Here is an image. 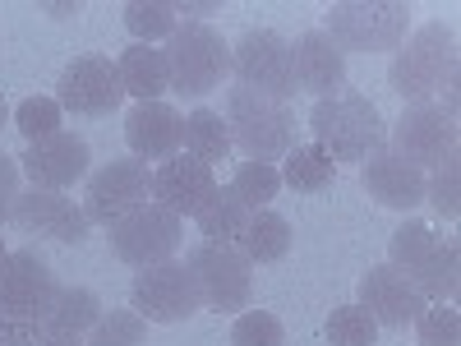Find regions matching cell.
<instances>
[{"label": "cell", "instance_id": "33", "mask_svg": "<svg viewBox=\"0 0 461 346\" xmlns=\"http://www.w3.org/2000/svg\"><path fill=\"white\" fill-rule=\"evenodd\" d=\"M378 323L365 305H337L332 319H328V341L332 346H374Z\"/></svg>", "mask_w": 461, "mask_h": 346}, {"label": "cell", "instance_id": "10", "mask_svg": "<svg viewBox=\"0 0 461 346\" xmlns=\"http://www.w3.org/2000/svg\"><path fill=\"white\" fill-rule=\"evenodd\" d=\"M130 310H139L143 323H185V319H194L203 310L194 273H189L180 259L158 263V268H139L134 287H130Z\"/></svg>", "mask_w": 461, "mask_h": 346}, {"label": "cell", "instance_id": "23", "mask_svg": "<svg viewBox=\"0 0 461 346\" xmlns=\"http://www.w3.org/2000/svg\"><path fill=\"white\" fill-rule=\"evenodd\" d=\"M406 282L425 296V305H452L456 300V287H461V250L456 241H443L420 259L415 273H406Z\"/></svg>", "mask_w": 461, "mask_h": 346}, {"label": "cell", "instance_id": "19", "mask_svg": "<svg viewBox=\"0 0 461 346\" xmlns=\"http://www.w3.org/2000/svg\"><path fill=\"white\" fill-rule=\"evenodd\" d=\"M360 185L374 204L393 208V213H415L425 204V171L411 167L406 158H397L388 148L374 152L369 162H360Z\"/></svg>", "mask_w": 461, "mask_h": 346}, {"label": "cell", "instance_id": "28", "mask_svg": "<svg viewBox=\"0 0 461 346\" xmlns=\"http://www.w3.org/2000/svg\"><path fill=\"white\" fill-rule=\"evenodd\" d=\"M226 189H230V195H236L249 213L273 208V199L282 195V171H277V167H267V162H240Z\"/></svg>", "mask_w": 461, "mask_h": 346}, {"label": "cell", "instance_id": "27", "mask_svg": "<svg viewBox=\"0 0 461 346\" xmlns=\"http://www.w3.org/2000/svg\"><path fill=\"white\" fill-rule=\"evenodd\" d=\"M194 222H199V231H203V241H212V245H236L240 231H245V222H249V208L230 195L226 185H217V195L208 199V208H203Z\"/></svg>", "mask_w": 461, "mask_h": 346}, {"label": "cell", "instance_id": "32", "mask_svg": "<svg viewBox=\"0 0 461 346\" xmlns=\"http://www.w3.org/2000/svg\"><path fill=\"white\" fill-rule=\"evenodd\" d=\"M60 125H65V111H60L56 97H23V102L14 106V130H19L28 143L60 134Z\"/></svg>", "mask_w": 461, "mask_h": 346}, {"label": "cell", "instance_id": "15", "mask_svg": "<svg viewBox=\"0 0 461 346\" xmlns=\"http://www.w3.org/2000/svg\"><path fill=\"white\" fill-rule=\"evenodd\" d=\"M10 222L23 236H47V241H60V245H84L88 231H93L84 204H74L69 195H56V189H19Z\"/></svg>", "mask_w": 461, "mask_h": 346}, {"label": "cell", "instance_id": "41", "mask_svg": "<svg viewBox=\"0 0 461 346\" xmlns=\"http://www.w3.org/2000/svg\"><path fill=\"white\" fill-rule=\"evenodd\" d=\"M5 254H10V250H5V241H0V263H5Z\"/></svg>", "mask_w": 461, "mask_h": 346}, {"label": "cell", "instance_id": "18", "mask_svg": "<svg viewBox=\"0 0 461 346\" xmlns=\"http://www.w3.org/2000/svg\"><path fill=\"white\" fill-rule=\"evenodd\" d=\"M356 305H365L378 328H406V323L420 319V310H425V296H420L406 282V273H397L393 263H374L360 278V300Z\"/></svg>", "mask_w": 461, "mask_h": 346}, {"label": "cell", "instance_id": "38", "mask_svg": "<svg viewBox=\"0 0 461 346\" xmlns=\"http://www.w3.org/2000/svg\"><path fill=\"white\" fill-rule=\"evenodd\" d=\"M0 346H37V337H32V328H23V323L0 319Z\"/></svg>", "mask_w": 461, "mask_h": 346}, {"label": "cell", "instance_id": "29", "mask_svg": "<svg viewBox=\"0 0 461 346\" xmlns=\"http://www.w3.org/2000/svg\"><path fill=\"white\" fill-rule=\"evenodd\" d=\"M121 14H125V28L134 32V42H143V47H152L158 37L167 42V37L176 32V23H180L171 0H130Z\"/></svg>", "mask_w": 461, "mask_h": 346}, {"label": "cell", "instance_id": "6", "mask_svg": "<svg viewBox=\"0 0 461 346\" xmlns=\"http://www.w3.org/2000/svg\"><path fill=\"white\" fill-rule=\"evenodd\" d=\"M388 152H397V158H406L420 171H438L443 162H456L461 158L456 111H447L443 102H415V106H406L393 121Z\"/></svg>", "mask_w": 461, "mask_h": 346}, {"label": "cell", "instance_id": "25", "mask_svg": "<svg viewBox=\"0 0 461 346\" xmlns=\"http://www.w3.org/2000/svg\"><path fill=\"white\" fill-rule=\"evenodd\" d=\"M230 130H226V121H221V111H212V106H194L185 115V148L180 152H189L194 162H203V167H212V162H226L230 158Z\"/></svg>", "mask_w": 461, "mask_h": 346}, {"label": "cell", "instance_id": "31", "mask_svg": "<svg viewBox=\"0 0 461 346\" xmlns=\"http://www.w3.org/2000/svg\"><path fill=\"white\" fill-rule=\"evenodd\" d=\"M143 332H148V323L139 310H102V319L93 323L84 346H143Z\"/></svg>", "mask_w": 461, "mask_h": 346}, {"label": "cell", "instance_id": "5", "mask_svg": "<svg viewBox=\"0 0 461 346\" xmlns=\"http://www.w3.org/2000/svg\"><path fill=\"white\" fill-rule=\"evenodd\" d=\"M167 69H171V93L199 102L208 93H217L230 79V47L212 23H176V32L167 37Z\"/></svg>", "mask_w": 461, "mask_h": 346}, {"label": "cell", "instance_id": "37", "mask_svg": "<svg viewBox=\"0 0 461 346\" xmlns=\"http://www.w3.org/2000/svg\"><path fill=\"white\" fill-rule=\"evenodd\" d=\"M19 158H10V152H0V222H10L14 213V199H19Z\"/></svg>", "mask_w": 461, "mask_h": 346}, {"label": "cell", "instance_id": "22", "mask_svg": "<svg viewBox=\"0 0 461 346\" xmlns=\"http://www.w3.org/2000/svg\"><path fill=\"white\" fill-rule=\"evenodd\" d=\"M115 74H121V88L125 97H139V102H162L171 93V69H167V51L162 47H125L121 60H115Z\"/></svg>", "mask_w": 461, "mask_h": 346}, {"label": "cell", "instance_id": "16", "mask_svg": "<svg viewBox=\"0 0 461 346\" xmlns=\"http://www.w3.org/2000/svg\"><path fill=\"white\" fill-rule=\"evenodd\" d=\"M217 195V176L212 167L194 162L189 152H176V158L152 167V204H162L167 213L185 217H199L208 208V199Z\"/></svg>", "mask_w": 461, "mask_h": 346}, {"label": "cell", "instance_id": "26", "mask_svg": "<svg viewBox=\"0 0 461 346\" xmlns=\"http://www.w3.org/2000/svg\"><path fill=\"white\" fill-rule=\"evenodd\" d=\"M277 171H282V185H291L295 195H323V189L337 180V162L319 143H295Z\"/></svg>", "mask_w": 461, "mask_h": 346}, {"label": "cell", "instance_id": "34", "mask_svg": "<svg viewBox=\"0 0 461 346\" xmlns=\"http://www.w3.org/2000/svg\"><path fill=\"white\" fill-rule=\"evenodd\" d=\"M230 346H286V328L267 310H245L230 323Z\"/></svg>", "mask_w": 461, "mask_h": 346}, {"label": "cell", "instance_id": "8", "mask_svg": "<svg viewBox=\"0 0 461 346\" xmlns=\"http://www.w3.org/2000/svg\"><path fill=\"white\" fill-rule=\"evenodd\" d=\"M185 268L194 273V287H199L203 310H217V314H240V310H249V300H254V263H249L236 245H212V241H203L199 250H189Z\"/></svg>", "mask_w": 461, "mask_h": 346}, {"label": "cell", "instance_id": "2", "mask_svg": "<svg viewBox=\"0 0 461 346\" xmlns=\"http://www.w3.org/2000/svg\"><path fill=\"white\" fill-rule=\"evenodd\" d=\"M310 130L314 143L328 158L341 162H369L374 152L388 148V130H383V115L365 93H332L323 102H314L310 111Z\"/></svg>", "mask_w": 461, "mask_h": 346}, {"label": "cell", "instance_id": "30", "mask_svg": "<svg viewBox=\"0 0 461 346\" xmlns=\"http://www.w3.org/2000/svg\"><path fill=\"white\" fill-rule=\"evenodd\" d=\"M434 245H438V236H434L429 222H402L393 231V241H388V263L397 268V273H415L420 259H425Z\"/></svg>", "mask_w": 461, "mask_h": 346}, {"label": "cell", "instance_id": "39", "mask_svg": "<svg viewBox=\"0 0 461 346\" xmlns=\"http://www.w3.org/2000/svg\"><path fill=\"white\" fill-rule=\"evenodd\" d=\"M51 19H74V14H79V5H42Z\"/></svg>", "mask_w": 461, "mask_h": 346}, {"label": "cell", "instance_id": "13", "mask_svg": "<svg viewBox=\"0 0 461 346\" xmlns=\"http://www.w3.org/2000/svg\"><path fill=\"white\" fill-rule=\"evenodd\" d=\"M56 102H60V111L88 115V121H97V115H111L115 106L125 102L115 60H106V56H74V60L60 69Z\"/></svg>", "mask_w": 461, "mask_h": 346}, {"label": "cell", "instance_id": "24", "mask_svg": "<svg viewBox=\"0 0 461 346\" xmlns=\"http://www.w3.org/2000/svg\"><path fill=\"white\" fill-rule=\"evenodd\" d=\"M236 250H240L249 263H277V259H286V254H291V222H286L282 213H273V208L249 213Z\"/></svg>", "mask_w": 461, "mask_h": 346}, {"label": "cell", "instance_id": "14", "mask_svg": "<svg viewBox=\"0 0 461 346\" xmlns=\"http://www.w3.org/2000/svg\"><path fill=\"white\" fill-rule=\"evenodd\" d=\"M19 171L28 176V189H56V195H65L69 185L88 180V171H93L88 139L69 134V130H60L51 139H37L23 148Z\"/></svg>", "mask_w": 461, "mask_h": 346}, {"label": "cell", "instance_id": "11", "mask_svg": "<svg viewBox=\"0 0 461 346\" xmlns=\"http://www.w3.org/2000/svg\"><path fill=\"white\" fill-rule=\"evenodd\" d=\"M56 291H60V282L51 273V263L37 250L5 254V263H0V319L32 328L37 319L51 310Z\"/></svg>", "mask_w": 461, "mask_h": 346}, {"label": "cell", "instance_id": "4", "mask_svg": "<svg viewBox=\"0 0 461 346\" xmlns=\"http://www.w3.org/2000/svg\"><path fill=\"white\" fill-rule=\"evenodd\" d=\"M323 32L337 42V51H365L383 56L397 51L411 32V5L406 0H337L323 10Z\"/></svg>", "mask_w": 461, "mask_h": 346}, {"label": "cell", "instance_id": "20", "mask_svg": "<svg viewBox=\"0 0 461 346\" xmlns=\"http://www.w3.org/2000/svg\"><path fill=\"white\" fill-rule=\"evenodd\" d=\"M291 65H295V88L310 93L314 102L332 97L346 88V56L323 28H310L291 42Z\"/></svg>", "mask_w": 461, "mask_h": 346}, {"label": "cell", "instance_id": "21", "mask_svg": "<svg viewBox=\"0 0 461 346\" xmlns=\"http://www.w3.org/2000/svg\"><path fill=\"white\" fill-rule=\"evenodd\" d=\"M102 319V300L88 287H60L51 310L32 323L37 346H84V337L93 332V323Z\"/></svg>", "mask_w": 461, "mask_h": 346}, {"label": "cell", "instance_id": "40", "mask_svg": "<svg viewBox=\"0 0 461 346\" xmlns=\"http://www.w3.org/2000/svg\"><path fill=\"white\" fill-rule=\"evenodd\" d=\"M10 121V111H5V102H0V125H5Z\"/></svg>", "mask_w": 461, "mask_h": 346}, {"label": "cell", "instance_id": "9", "mask_svg": "<svg viewBox=\"0 0 461 346\" xmlns=\"http://www.w3.org/2000/svg\"><path fill=\"white\" fill-rule=\"evenodd\" d=\"M180 241H185V222L167 213L162 204H143L111 226V254L130 268L171 263L180 254Z\"/></svg>", "mask_w": 461, "mask_h": 346}, {"label": "cell", "instance_id": "7", "mask_svg": "<svg viewBox=\"0 0 461 346\" xmlns=\"http://www.w3.org/2000/svg\"><path fill=\"white\" fill-rule=\"evenodd\" d=\"M230 79L240 88L273 97V102H291L295 88V65H291V42L273 28H249L236 47H230Z\"/></svg>", "mask_w": 461, "mask_h": 346}, {"label": "cell", "instance_id": "3", "mask_svg": "<svg viewBox=\"0 0 461 346\" xmlns=\"http://www.w3.org/2000/svg\"><path fill=\"white\" fill-rule=\"evenodd\" d=\"M221 121L230 130V143H236L249 162H267L277 167L286 152L300 143L295 139V111L291 102H273V97H258L249 88H226V106H221Z\"/></svg>", "mask_w": 461, "mask_h": 346}, {"label": "cell", "instance_id": "17", "mask_svg": "<svg viewBox=\"0 0 461 346\" xmlns=\"http://www.w3.org/2000/svg\"><path fill=\"white\" fill-rule=\"evenodd\" d=\"M125 143L139 162H167L185 148V115L171 102H139L125 115Z\"/></svg>", "mask_w": 461, "mask_h": 346}, {"label": "cell", "instance_id": "12", "mask_svg": "<svg viewBox=\"0 0 461 346\" xmlns=\"http://www.w3.org/2000/svg\"><path fill=\"white\" fill-rule=\"evenodd\" d=\"M152 204V171L139 158H115L97 171H88V189H84V213L97 226H115L121 217H130L134 208Z\"/></svg>", "mask_w": 461, "mask_h": 346}, {"label": "cell", "instance_id": "36", "mask_svg": "<svg viewBox=\"0 0 461 346\" xmlns=\"http://www.w3.org/2000/svg\"><path fill=\"white\" fill-rule=\"evenodd\" d=\"M456 162H443L434 176H425V204H434V213L443 222H456V213H461V167Z\"/></svg>", "mask_w": 461, "mask_h": 346}, {"label": "cell", "instance_id": "1", "mask_svg": "<svg viewBox=\"0 0 461 346\" xmlns=\"http://www.w3.org/2000/svg\"><path fill=\"white\" fill-rule=\"evenodd\" d=\"M388 84H393V93L406 106L447 97L456 88V32H452V23L415 28L406 42L393 51Z\"/></svg>", "mask_w": 461, "mask_h": 346}, {"label": "cell", "instance_id": "35", "mask_svg": "<svg viewBox=\"0 0 461 346\" xmlns=\"http://www.w3.org/2000/svg\"><path fill=\"white\" fill-rule=\"evenodd\" d=\"M415 341L420 346H461V314L452 305H425L415 319Z\"/></svg>", "mask_w": 461, "mask_h": 346}]
</instances>
